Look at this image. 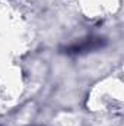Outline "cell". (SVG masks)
<instances>
[{
	"mask_svg": "<svg viewBox=\"0 0 124 126\" xmlns=\"http://www.w3.org/2000/svg\"><path fill=\"white\" fill-rule=\"evenodd\" d=\"M105 40L104 38H99V37H89V38H85L83 41L80 43H74L69 47H66L64 53L66 54H83V53H89V51H95V50H99L105 46Z\"/></svg>",
	"mask_w": 124,
	"mask_h": 126,
	"instance_id": "cell-1",
	"label": "cell"
}]
</instances>
